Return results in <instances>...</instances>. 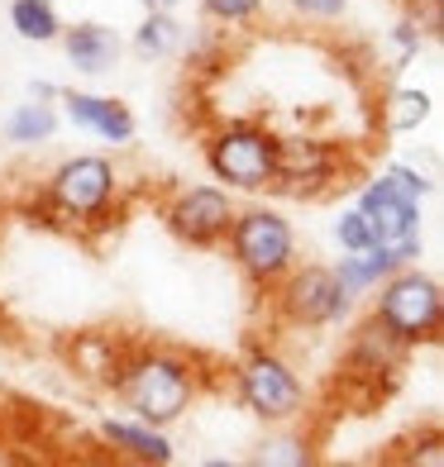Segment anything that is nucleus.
<instances>
[{
    "mask_svg": "<svg viewBox=\"0 0 444 467\" xmlns=\"http://www.w3.org/2000/svg\"><path fill=\"white\" fill-rule=\"evenodd\" d=\"M111 391L124 400V410L148 424H177L192 400L201 396V368L173 348H134L120 358Z\"/></svg>",
    "mask_w": 444,
    "mask_h": 467,
    "instance_id": "obj_1",
    "label": "nucleus"
},
{
    "mask_svg": "<svg viewBox=\"0 0 444 467\" xmlns=\"http://www.w3.org/2000/svg\"><path fill=\"white\" fill-rule=\"evenodd\" d=\"M373 320L387 334H396L407 348L435 344L444 329V291L430 272H420L416 263L396 267L392 277H383L373 291Z\"/></svg>",
    "mask_w": 444,
    "mask_h": 467,
    "instance_id": "obj_2",
    "label": "nucleus"
},
{
    "mask_svg": "<svg viewBox=\"0 0 444 467\" xmlns=\"http://www.w3.org/2000/svg\"><path fill=\"white\" fill-rule=\"evenodd\" d=\"M225 244H229L235 267L244 272V282L259 286V291H272L296 267V229L282 210H272V205L235 210V224H229Z\"/></svg>",
    "mask_w": 444,
    "mask_h": 467,
    "instance_id": "obj_3",
    "label": "nucleus"
},
{
    "mask_svg": "<svg viewBox=\"0 0 444 467\" xmlns=\"http://www.w3.org/2000/svg\"><path fill=\"white\" fill-rule=\"evenodd\" d=\"M206 167L210 177L225 182V191H259L272 186V167H278V134L259 119H229L206 139Z\"/></svg>",
    "mask_w": 444,
    "mask_h": 467,
    "instance_id": "obj_4",
    "label": "nucleus"
},
{
    "mask_svg": "<svg viewBox=\"0 0 444 467\" xmlns=\"http://www.w3.org/2000/svg\"><path fill=\"white\" fill-rule=\"evenodd\" d=\"M115 196H120V172H115V162L100 158V153L62 158L44 177V205L53 210L58 220H68V224L111 220Z\"/></svg>",
    "mask_w": 444,
    "mask_h": 467,
    "instance_id": "obj_5",
    "label": "nucleus"
},
{
    "mask_svg": "<svg viewBox=\"0 0 444 467\" xmlns=\"http://www.w3.org/2000/svg\"><path fill=\"white\" fill-rule=\"evenodd\" d=\"M235 391L239 400L268 424H291L296 415H301L306 406V387L301 377H296V368L287 363L282 353L272 348H253L244 353V363L235 368Z\"/></svg>",
    "mask_w": 444,
    "mask_h": 467,
    "instance_id": "obj_6",
    "label": "nucleus"
},
{
    "mask_svg": "<svg viewBox=\"0 0 444 467\" xmlns=\"http://www.w3.org/2000/svg\"><path fill=\"white\" fill-rule=\"evenodd\" d=\"M272 291H278L282 320L296 329H325L334 320H344L354 306L340 286V277H334V267H325V263H306V267L296 263Z\"/></svg>",
    "mask_w": 444,
    "mask_h": 467,
    "instance_id": "obj_7",
    "label": "nucleus"
},
{
    "mask_svg": "<svg viewBox=\"0 0 444 467\" xmlns=\"http://www.w3.org/2000/svg\"><path fill=\"white\" fill-rule=\"evenodd\" d=\"M340 167H344L340 143L315 139V134H291V139L278 134V167H272L268 191H282V196H296V201H315L340 182Z\"/></svg>",
    "mask_w": 444,
    "mask_h": 467,
    "instance_id": "obj_8",
    "label": "nucleus"
},
{
    "mask_svg": "<svg viewBox=\"0 0 444 467\" xmlns=\"http://www.w3.org/2000/svg\"><path fill=\"white\" fill-rule=\"evenodd\" d=\"M235 201L225 186H182L173 201L163 205V224L173 229V239L186 248H220L229 224H235Z\"/></svg>",
    "mask_w": 444,
    "mask_h": 467,
    "instance_id": "obj_9",
    "label": "nucleus"
},
{
    "mask_svg": "<svg viewBox=\"0 0 444 467\" xmlns=\"http://www.w3.org/2000/svg\"><path fill=\"white\" fill-rule=\"evenodd\" d=\"M58 105H62V115L72 119V130L81 134H96L100 143H134V110L124 100L115 96H96V91H58Z\"/></svg>",
    "mask_w": 444,
    "mask_h": 467,
    "instance_id": "obj_10",
    "label": "nucleus"
},
{
    "mask_svg": "<svg viewBox=\"0 0 444 467\" xmlns=\"http://www.w3.org/2000/svg\"><path fill=\"white\" fill-rule=\"evenodd\" d=\"M358 210L373 229V244H407V239H420V201L401 196V191L383 186V182H364L358 186Z\"/></svg>",
    "mask_w": 444,
    "mask_h": 467,
    "instance_id": "obj_11",
    "label": "nucleus"
},
{
    "mask_svg": "<svg viewBox=\"0 0 444 467\" xmlns=\"http://www.w3.org/2000/svg\"><path fill=\"white\" fill-rule=\"evenodd\" d=\"M420 258V239H407V244H373V248H358V253H344L340 267H334V277H340L344 296L358 301V296H368L383 277H392L396 267H407Z\"/></svg>",
    "mask_w": 444,
    "mask_h": 467,
    "instance_id": "obj_12",
    "label": "nucleus"
},
{
    "mask_svg": "<svg viewBox=\"0 0 444 467\" xmlns=\"http://www.w3.org/2000/svg\"><path fill=\"white\" fill-rule=\"evenodd\" d=\"M58 44H62V53H68L72 67L87 72V77L115 72L120 57H124V38L111 25H96V19H87V25H62Z\"/></svg>",
    "mask_w": 444,
    "mask_h": 467,
    "instance_id": "obj_13",
    "label": "nucleus"
},
{
    "mask_svg": "<svg viewBox=\"0 0 444 467\" xmlns=\"http://www.w3.org/2000/svg\"><path fill=\"white\" fill-rule=\"evenodd\" d=\"M100 439L111 443L120 458L130 462H148V467H167L177 458L173 439H167L163 424H148V420H134V415H115V420H100Z\"/></svg>",
    "mask_w": 444,
    "mask_h": 467,
    "instance_id": "obj_14",
    "label": "nucleus"
},
{
    "mask_svg": "<svg viewBox=\"0 0 444 467\" xmlns=\"http://www.w3.org/2000/svg\"><path fill=\"white\" fill-rule=\"evenodd\" d=\"M407 353H411V348L401 344L396 334H387L383 325L373 320V315L349 334V368H354L358 377H392L401 363H407Z\"/></svg>",
    "mask_w": 444,
    "mask_h": 467,
    "instance_id": "obj_15",
    "label": "nucleus"
},
{
    "mask_svg": "<svg viewBox=\"0 0 444 467\" xmlns=\"http://www.w3.org/2000/svg\"><path fill=\"white\" fill-rule=\"evenodd\" d=\"M58 105L53 100H25V105H15V110L5 115V124H0V134H5V143L15 148H38V143H53L58 134Z\"/></svg>",
    "mask_w": 444,
    "mask_h": 467,
    "instance_id": "obj_16",
    "label": "nucleus"
},
{
    "mask_svg": "<svg viewBox=\"0 0 444 467\" xmlns=\"http://www.w3.org/2000/svg\"><path fill=\"white\" fill-rule=\"evenodd\" d=\"M186 48V29L177 10H143V25L134 29V53L139 57H177Z\"/></svg>",
    "mask_w": 444,
    "mask_h": 467,
    "instance_id": "obj_17",
    "label": "nucleus"
},
{
    "mask_svg": "<svg viewBox=\"0 0 444 467\" xmlns=\"http://www.w3.org/2000/svg\"><path fill=\"white\" fill-rule=\"evenodd\" d=\"M10 29H15V38L44 48V44H58L62 15L53 0H10Z\"/></svg>",
    "mask_w": 444,
    "mask_h": 467,
    "instance_id": "obj_18",
    "label": "nucleus"
},
{
    "mask_svg": "<svg viewBox=\"0 0 444 467\" xmlns=\"http://www.w3.org/2000/svg\"><path fill=\"white\" fill-rule=\"evenodd\" d=\"M430 110H435V100L426 91H392L383 100V130L387 134H411L430 119Z\"/></svg>",
    "mask_w": 444,
    "mask_h": 467,
    "instance_id": "obj_19",
    "label": "nucleus"
},
{
    "mask_svg": "<svg viewBox=\"0 0 444 467\" xmlns=\"http://www.w3.org/2000/svg\"><path fill=\"white\" fill-rule=\"evenodd\" d=\"M253 462L259 467H306V462H315V449L306 434H272L259 443Z\"/></svg>",
    "mask_w": 444,
    "mask_h": 467,
    "instance_id": "obj_20",
    "label": "nucleus"
},
{
    "mask_svg": "<svg viewBox=\"0 0 444 467\" xmlns=\"http://www.w3.org/2000/svg\"><path fill=\"white\" fill-rule=\"evenodd\" d=\"M72 358H77V372H87V377H105V381H111L124 353L115 348V338H105V334H87V338H77Z\"/></svg>",
    "mask_w": 444,
    "mask_h": 467,
    "instance_id": "obj_21",
    "label": "nucleus"
},
{
    "mask_svg": "<svg viewBox=\"0 0 444 467\" xmlns=\"http://www.w3.org/2000/svg\"><path fill=\"white\" fill-rule=\"evenodd\" d=\"M263 10H268V0H201V15L225 29H244L253 19H263Z\"/></svg>",
    "mask_w": 444,
    "mask_h": 467,
    "instance_id": "obj_22",
    "label": "nucleus"
},
{
    "mask_svg": "<svg viewBox=\"0 0 444 467\" xmlns=\"http://www.w3.org/2000/svg\"><path fill=\"white\" fill-rule=\"evenodd\" d=\"M377 182L392 186V191H401V196H411V201H426L430 191H435V182H430L426 172H416V167H407V162H387L383 172H377Z\"/></svg>",
    "mask_w": 444,
    "mask_h": 467,
    "instance_id": "obj_23",
    "label": "nucleus"
},
{
    "mask_svg": "<svg viewBox=\"0 0 444 467\" xmlns=\"http://www.w3.org/2000/svg\"><path fill=\"white\" fill-rule=\"evenodd\" d=\"M334 244H340L344 253H358V248H373V229L364 220V210L349 205L340 220H334Z\"/></svg>",
    "mask_w": 444,
    "mask_h": 467,
    "instance_id": "obj_24",
    "label": "nucleus"
},
{
    "mask_svg": "<svg viewBox=\"0 0 444 467\" xmlns=\"http://www.w3.org/2000/svg\"><path fill=\"white\" fill-rule=\"evenodd\" d=\"M426 29L416 25V15H407V19H396V29H392V48H396V62L407 67L411 57H420V48H426Z\"/></svg>",
    "mask_w": 444,
    "mask_h": 467,
    "instance_id": "obj_25",
    "label": "nucleus"
},
{
    "mask_svg": "<svg viewBox=\"0 0 444 467\" xmlns=\"http://www.w3.org/2000/svg\"><path fill=\"white\" fill-rule=\"evenodd\" d=\"M291 15H301V19H321V25H330V19H344L349 10V0H287Z\"/></svg>",
    "mask_w": 444,
    "mask_h": 467,
    "instance_id": "obj_26",
    "label": "nucleus"
},
{
    "mask_svg": "<svg viewBox=\"0 0 444 467\" xmlns=\"http://www.w3.org/2000/svg\"><path fill=\"white\" fill-rule=\"evenodd\" d=\"M58 91L62 87H53V81H29V96L34 100H58Z\"/></svg>",
    "mask_w": 444,
    "mask_h": 467,
    "instance_id": "obj_27",
    "label": "nucleus"
},
{
    "mask_svg": "<svg viewBox=\"0 0 444 467\" xmlns=\"http://www.w3.org/2000/svg\"><path fill=\"white\" fill-rule=\"evenodd\" d=\"M182 0H143V10H177Z\"/></svg>",
    "mask_w": 444,
    "mask_h": 467,
    "instance_id": "obj_28",
    "label": "nucleus"
}]
</instances>
